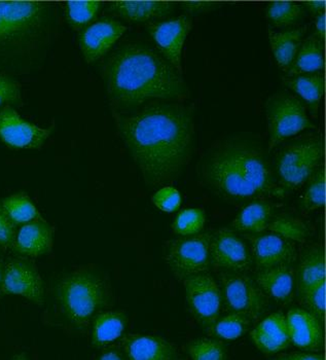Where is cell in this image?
I'll use <instances>...</instances> for the list:
<instances>
[{"mask_svg": "<svg viewBox=\"0 0 326 360\" xmlns=\"http://www.w3.org/2000/svg\"><path fill=\"white\" fill-rule=\"evenodd\" d=\"M2 292L20 295L37 306L44 303V285L37 266L26 259H14L4 266Z\"/></svg>", "mask_w": 326, "mask_h": 360, "instance_id": "obj_13", "label": "cell"}, {"mask_svg": "<svg viewBox=\"0 0 326 360\" xmlns=\"http://www.w3.org/2000/svg\"><path fill=\"white\" fill-rule=\"evenodd\" d=\"M152 200L156 207L168 213L178 210L183 201L181 193L172 186H165L157 191L156 194L152 195Z\"/></svg>", "mask_w": 326, "mask_h": 360, "instance_id": "obj_39", "label": "cell"}, {"mask_svg": "<svg viewBox=\"0 0 326 360\" xmlns=\"http://www.w3.org/2000/svg\"><path fill=\"white\" fill-rule=\"evenodd\" d=\"M252 320L240 313H230L216 320L211 326L212 333L223 340H236L242 337L249 328Z\"/></svg>", "mask_w": 326, "mask_h": 360, "instance_id": "obj_34", "label": "cell"}, {"mask_svg": "<svg viewBox=\"0 0 326 360\" xmlns=\"http://www.w3.org/2000/svg\"><path fill=\"white\" fill-rule=\"evenodd\" d=\"M55 295L64 320L75 330H85L108 305L110 284L99 271L85 269L59 280Z\"/></svg>", "mask_w": 326, "mask_h": 360, "instance_id": "obj_5", "label": "cell"}, {"mask_svg": "<svg viewBox=\"0 0 326 360\" xmlns=\"http://www.w3.org/2000/svg\"><path fill=\"white\" fill-rule=\"evenodd\" d=\"M122 346L129 360H177L175 346L157 335H128Z\"/></svg>", "mask_w": 326, "mask_h": 360, "instance_id": "obj_19", "label": "cell"}, {"mask_svg": "<svg viewBox=\"0 0 326 360\" xmlns=\"http://www.w3.org/2000/svg\"><path fill=\"white\" fill-rule=\"evenodd\" d=\"M4 264H2V262H0V295H1L2 290V275H4Z\"/></svg>", "mask_w": 326, "mask_h": 360, "instance_id": "obj_47", "label": "cell"}, {"mask_svg": "<svg viewBox=\"0 0 326 360\" xmlns=\"http://www.w3.org/2000/svg\"><path fill=\"white\" fill-rule=\"evenodd\" d=\"M322 142L318 134H307L283 144L276 158V171L283 194L296 190L321 166Z\"/></svg>", "mask_w": 326, "mask_h": 360, "instance_id": "obj_6", "label": "cell"}, {"mask_svg": "<svg viewBox=\"0 0 326 360\" xmlns=\"http://www.w3.org/2000/svg\"><path fill=\"white\" fill-rule=\"evenodd\" d=\"M273 207L268 202L256 200L242 209L232 226L238 232L263 234L272 219Z\"/></svg>", "mask_w": 326, "mask_h": 360, "instance_id": "obj_28", "label": "cell"}, {"mask_svg": "<svg viewBox=\"0 0 326 360\" xmlns=\"http://www.w3.org/2000/svg\"><path fill=\"white\" fill-rule=\"evenodd\" d=\"M266 15L275 27H289L304 19L305 8L294 1H272L267 6Z\"/></svg>", "mask_w": 326, "mask_h": 360, "instance_id": "obj_30", "label": "cell"}, {"mask_svg": "<svg viewBox=\"0 0 326 360\" xmlns=\"http://www.w3.org/2000/svg\"><path fill=\"white\" fill-rule=\"evenodd\" d=\"M53 229L48 222L39 219L23 224L15 235V252L27 257H41L52 250Z\"/></svg>", "mask_w": 326, "mask_h": 360, "instance_id": "obj_20", "label": "cell"}, {"mask_svg": "<svg viewBox=\"0 0 326 360\" xmlns=\"http://www.w3.org/2000/svg\"><path fill=\"white\" fill-rule=\"evenodd\" d=\"M192 360H227V351L221 342L208 338L193 340L186 346Z\"/></svg>", "mask_w": 326, "mask_h": 360, "instance_id": "obj_35", "label": "cell"}, {"mask_svg": "<svg viewBox=\"0 0 326 360\" xmlns=\"http://www.w3.org/2000/svg\"><path fill=\"white\" fill-rule=\"evenodd\" d=\"M254 281L268 297L280 303H288L296 288V271L292 264L263 269L256 273Z\"/></svg>", "mask_w": 326, "mask_h": 360, "instance_id": "obj_21", "label": "cell"}, {"mask_svg": "<svg viewBox=\"0 0 326 360\" xmlns=\"http://www.w3.org/2000/svg\"><path fill=\"white\" fill-rule=\"evenodd\" d=\"M307 27L290 29L282 32H275L269 29V39L273 55L279 68L287 72L296 58L299 46L303 42Z\"/></svg>", "mask_w": 326, "mask_h": 360, "instance_id": "obj_26", "label": "cell"}, {"mask_svg": "<svg viewBox=\"0 0 326 360\" xmlns=\"http://www.w3.org/2000/svg\"><path fill=\"white\" fill-rule=\"evenodd\" d=\"M183 281L186 303L193 316L200 323L212 326L219 320L223 305L221 286L206 273L185 278Z\"/></svg>", "mask_w": 326, "mask_h": 360, "instance_id": "obj_10", "label": "cell"}, {"mask_svg": "<svg viewBox=\"0 0 326 360\" xmlns=\"http://www.w3.org/2000/svg\"><path fill=\"white\" fill-rule=\"evenodd\" d=\"M323 41L315 34L304 39L296 58L286 75L294 77L299 75L321 72L325 68V50Z\"/></svg>", "mask_w": 326, "mask_h": 360, "instance_id": "obj_25", "label": "cell"}, {"mask_svg": "<svg viewBox=\"0 0 326 360\" xmlns=\"http://www.w3.org/2000/svg\"><path fill=\"white\" fill-rule=\"evenodd\" d=\"M102 77L112 108L133 111L155 101L177 102L188 86L169 62L141 44L119 46L102 64Z\"/></svg>", "mask_w": 326, "mask_h": 360, "instance_id": "obj_2", "label": "cell"}, {"mask_svg": "<svg viewBox=\"0 0 326 360\" xmlns=\"http://www.w3.org/2000/svg\"><path fill=\"white\" fill-rule=\"evenodd\" d=\"M250 252L259 270L280 264H292L296 259L294 242L272 234L247 235Z\"/></svg>", "mask_w": 326, "mask_h": 360, "instance_id": "obj_16", "label": "cell"}, {"mask_svg": "<svg viewBox=\"0 0 326 360\" xmlns=\"http://www.w3.org/2000/svg\"><path fill=\"white\" fill-rule=\"evenodd\" d=\"M301 300L307 306V310L323 322L325 315V281L315 285Z\"/></svg>", "mask_w": 326, "mask_h": 360, "instance_id": "obj_38", "label": "cell"}, {"mask_svg": "<svg viewBox=\"0 0 326 360\" xmlns=\"http://www.w3.org/2000/svg\"><path fill=\"white\" fill-rule=\"evenodd\" d=\"M210 257L213 266L225 272L244 273L254 264L247 244L235 231L228 228L213 233Z\"/></svg>", "mask_w": 326, "mask_h": 360, "instance_id": "obj_12", "label": "cell"}, {"mask_svg": "<svg viewBox=\"0 0 326 360\" xmlns=\"http://www.w3.org/2000/svg\"><path fill=\"white\" fill-rule=\"evenodd\" d=\"M322 281H325V250L319 245L308 246L301 253L296 273L299 297L301 299L308 291Z\"/></svg>", "mask_w": 326, "mask_h": 360, "instance_id": "obj_23", "label": "cell"}, {"mask_svg": "<svg viewBox=\"0 0 326 360\" xmlns=\"http://www.w3.org/2000/svg\"><path fill=\"white\" fill-rule=\"evenodd\" d=\"M211 237V233H200L179 238L168 244L165 261L177 279L185 280L209 270Z\"/></svg>", "mask_w": 326, "mask_h": 360, "instance_id": "obj_9", "label": "cell"}, {"mask_svg": "<svg viewBox=\"0 0 326 360\" xmlns=\"http://www.w3.org/2000/svg\"><path fill=\"white\" fill-rule=\"evenodd\" d=\"M325 204V174L322 166L319 167L308 180L307 188L301 198V208L311 212L323 207Z\"/></svg>", "mask_w": 326, "mask_h": 360, "instance_id": "obj_33", "label": "cell"}, {"mask_svg": "<svg viewBox=\"0 0 326 360\" xmlns=\"http://www.w3.org/2000/svg\"><path fill=\"white\" fill-rule=\"evenodd\" d=\"M250 338L257 349L266 354L280 352L292 344L287 320L280 312L261 320L250 332Z\"/></svg>", "mask_w": 326, "mask_h": 360, "instance_id": "obj_18", "label": "cell"}, {"mask_svg": "<svg viewBox=\"0 0 326 360\" xmlns=\"http://www.w3.org/2000/svg\"><path fill=\"white\" fill-rule=\"evenodd\" d=\"M175 4L171 1L157 0H125L114 1L108 11L117 17L130 22L157 21L169 15L174 11Z\"/></svg>", "mask_w": 326, "mask_h": 360, "instance_id": "obj_22", "label": "cell"}, {"mask_svg": "<svg viewBox=\"0 0 326 360\" xmlns=\"http://www.w3.org/2000/svg\"><path fill=\"white\" fill-rule=\"evenodd\" d=\"M202 179L217 194L233 201L283 195L261 146L232 139L211 150L201 166Z\"/></svg>", "mask_w": 326, "mask_h": 360, "instance_id": "obj_4", "label": "cell"}, {"mask_svg": "<svg viewBox=\"0 0 326 360\" xmlns=\"http://www.w3.org/2000/svg\"><path fill=\"white\" fill-rule=\"evenodd\" d=\"M290 342L294 346L308 351L317 352L325 343L323 322L303 308H292L286 315Z\"/></svg>", "mask_w": 326, "mask_h": 360, "instance_id": "obj_17", "label": "cell"}, {"mask_svg": "<svg viewBox=\"0 0 326 360\" xmlns=\"http://www.w3.org/2000/svg\"><path fill=\"white\" fill-rule=\"evenodd\" d=\"M283 83L299 95L309 106L310 112L316 117L319 104L325 92V77L322 72L283 77Z\"/></svg>", "mask_w": 326, "mask_h": 360, "instance_id": "obj_27", "label": "cell"}, {"mask_svg": "<svg viewBox=\"0 0 326 360\" xmlns=\"http://www.w3.org/2000/svg\"><path fill=\"white\" fill-rule=\"evenodd\" d=\"M56 6L0 1V73L28 75L46 62L58 33Z\"/></svg>", "mask_w": 326, "mask_h": 360, "instance_id": "obj_3", "label": "cell"}, {"mask_svg": "<svg viewBox=\"0 0 326 360\" xmlns=\"http://www.w3.org/2000/svg\"><path fill=\"white\" fill-rule=\"evenodd\" d=\"M100 8L101 2L96 0L67 1L65 4L66 19L74 30H82L94 21Z\"/></svg>", "mask_w": 326, "mask_h": 360, "instance_id": "obj_32", "label": "cell"}, {"mask_svg": "<svg viewBox=\"0 0 326 360\" xmlns=\"http://www.w3.org/2000/svg\"><path fill=\"white\" fill-rule=\"evenodd\" d=\"M97 360H124L123 354L115 347H110L102 351Z\"/></svg>", "mask_w": 326, "mask_h": 360, "instance_id": "obj_44", "label": "cell"}, {"mask_svg": "<svg viewBox=\"0 0 326 360\" xmlns=\"http://www.w3.org/2000/svg\"><path fill=\"white\" fill-rule=\"evenodd\" d=\"M315 35L318 37L321 41H325V14L321 13V14L316 15L315 19Z\"/></svg>", "mask_w": 326, "mask_h": 360, "instance_id": "obj_45", "label": "cell"}, {"mask_svg": "<svg viewBox=\"0 0 326 360\" xmlns=\"http://www.w3.org/2000/svg\"><path fill=\"white\" fill-rule=\"evenodd\" d=\"M127 27L112 18H104L79 32V44L86 63H93L114 46Z\"/></svg>", "mask_w": 326, "mask_h": 360, "instance_id": "obj_15", "label": "cell"}, {"mask_svg": "<svg viewBox=\"0 0 326 360\" xmlns=\"http://www.w3.org/2000/svg\"><path fill=\"white\" fill-rule=\"evenodd\" d=\"M268 231L292 242L303 243L310 235V229L305 221L292 215H280L270 219Z\"/></svg>", "mask_w": 326, "mask_h": 360, "instance_id": "obj_31", "label": "cell"}, {"mask_svg": "<svg viewBox=\"0 0 326 360\" xmlns=\"http://www.w3.org/2000/svg\"><path fill=\"white\" fill-rule=\"evenodd\" d=\"M266 115L270 150L301 131L315 128L308 117L305 103L298 97L287 93L269 98L266 103Z\"/></svg>", "mask_w": 326, "mask_h": 360, "instance_id": "obj_7", "label": "cell"}, {"mask_svg": "<svg viewBox=\"0 0 326 360\" xmlns=\"http://www.w3.org/2000/svg\"><path fill=\"white\" fill-rule=\"evenodd\" d=\"M128 317L123 311H104L92 320L91 345L102 348L119 340L127 328Z\"/></svg>", "mask_w": 326, "mask_h": 360, "instance_id": "obj_24", "label": "cell"}, {"mask_svg": "<svg viewBox=\"0 0 326 360\" xmlns=\"http://www.w3.org/2000/svg\"><path fill=\"white\" fill-rule=\"evenodd\" d=\"M205 212L200 208L185 209L181 211L172 224L175 234L188 237L200 234L205 224Z\"/></svg>", "mask_w": 326, "mask_h": 360, "instance_id": "obj_36", "label": "cell"}, {"mask_svg": "<svg viewBox=\"0 0 326 360\" xmlns=\"http://www.w3.org/2000/svg\"><path fill=\"white\" fill-rule=\"evenodd\" d=\"M305 10H307L310 14L317 15L325 13V0H310V1L304 2Z\"/></svg>", "mask_w": 326, "mask_h": 360, "instance_id": "obj_43", "label": "cell"}, {"mask_svg": "<svg viewBox=\"0 0 326 360\" xmlns=\"http://www.w3.org/2000/svg\"><path fill=\"white\" fill-rule=\"evenodd\" d=\"M221 295L232 313L245 315L252 321H259L269 308V297L252 277L244 273L223 272L219 276Z\"/></svg>", "mask_w": 326, "mask_h": 360, "instance_id": "obj_8", "label": "cell"}, {"mask_svg": "<svg viewBox=\"0 0 326 360\" xmlns=\"http://www.w3.org/2000/svg\"><path fill=\"white\" fill-rule=\"evenodd\" d=\"M22 104L19 84L11 75L0 73V111L8 108H19Z\"/></svg>", "mask_w": 326, "mask_h": 360, "instance_id": "obj_37", "label": "cell"}, {"mask_svg": "<svg viewBox=\"0 0 326 360\" xmlns=\"http://www.w3.org/2000/svg\"><path fill=\"white\" fill-rule=\"evenodd\" d=\"M221 2L217 1H183L181 6L188 15L208 14L221 8Z\"/></svg>", "mask_w": 326, "mask_h": 360, "instance_id": "obj_41", "label": "cell"}, {"mask_svg": "<svg viewBox=\"0 0 326 360\" xmlns=\"http://www.w3.org/2000/svg\"><path fill=\"white\" fill-rule=\"evenodd\" d=\"M15 235L17 232L15 224L0 206V246L10 248L14 245Z\"/></svg>", "mask_w": 326, "mask_h": 360, "instance_id": "obj_40", "label": "cell"}, {"mask_svg": "<svg viewBox=\"0 0 326 360\" xmlns=\"http://www.w3.org/2000/svg\"><path fill=\"white\" fill-rule=\"evenodd\" d=\"M274 360H325V355L314 352H294L281 354Z\"/></svg>", "mask_w": 326, "mask_h": 360, "instance_id": "obj_42", "label": "cell"}, {"mask_svg": "<svg viewBox=\"0 0 326 360\" xmlns=\"http://www.w3.org/2000/svg\"><path fill=\"white\" fill-rule=\"evenodd\" d=\"M53 128L44 129L23 119L15 108L0 111V140L14 150H39L50 139Z\"/></svg>", "mask_w": 326, "mask_h": 360, "instance_id": "obj_14", "label": "cell"}, {"mask_svg": "<svg viewBox=\"0 0 326 360\" xmlns=\"http://www.w3.org/2000/svg\"><path fill=\"white\" fill-rule=\"evenodd\" d=\"M146 27L163 57L179 75H183L181 54L186 37L192 30V18L185 15L176 19L150 21Z\"/></svg>", "mask_w": 326, "mask_h": 360, "instance_id": "obj_11", "label": "cell"}, {"mask_svg": "<svg viewBox=\"0 0 326 360\" xmlns=\"http://www.w3.org/2000/svg\"><path fill=\"white\" fill-rule=\"evenodd\" d=\"M12 360H29V357L25 353H19V354H15Z\"/></svg>", "mask_w": 326, "mask_h": 360, "instance_id": "obj_46", "label": "cell"}, {"mask_svg": "<svg viewBox=\"0 0 326 360\" xmlns=\"http://www.w3.org/2000/svg\"><path fill=\"white\" fill-rule=\"evenodd\" d=\"M115 115L119 134L148 186H163L183 172L192 158V106L155 101L130 115Z\"/></svg>", "mask_w": 326, "mask_h": 360, "instance_id": "obj_1", "label": "cell"}, {"mask_svg": "<svg viewBox=\"0 0 326 360\" xmlns=\"http://www.w3.org/2000/svg\"><path fill=\"white\" fill-rule=\"evenodd\" d=\"M0 206L15 226L26 224L39 219V212L30 198L23 193L8 195L2 200Z\"/></svg>", "mask_w": 326, "mask_h": 360, "instance_id": "obj_29", "label": "cell"}]
</instances>
